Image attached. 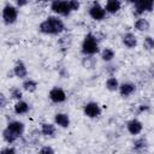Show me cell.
Listing matches in <instances>:
<instances>
[{
	"label": "cell",
	"mask_w": 154,
	"mask_h": 154,
	"mask_svg": "<svg viewBox=\"0 0 154 154\" xmlns=\"http://www.w3.org/2000/svg\"><path fill=\"white\" fill-rule=\"evenodd\" d=\"M142 46L146 51H153L154 49V38L152 36H144Z\"/></svg>",
	"instance_id": "4316f807"
},
{
	"label": "cell",
	"mask_w": 154,
	"mask_h": 154,
	"mask_svg": "<svg viewBox=\"0 0 154 154\" xmlns=\"http://www.w3.org/2000/svg\"><path fill=\"white\" fill-rule=\"evenodd\" d=\"M81 64L85 70H93V69H95L97 60H96L95 55H83Z\"/></svg>",
	"instance_id": "44dd1931"
},
{
	"label": "cell",
	"mask_w": 154,
	"mask_h": 154,
	"mask_svg": "<svg viewBox=\"0 0 154 154\" xmlns=\"http://www.w3.org/2000/svg\"><path fill=\"white\" fill-rule=\"evenodd\" d=\"M118 91H119L120 96L129 97L130 95H132L136 91V84L132 82H123V83H120Z\"/></svg>",
	"instance_id": "7c38bea8"
},
{
	"label": "cell",
	"mask_w": 154,
	"mask_h": 154,
	"mask_svg": "<svg viewBox=\"0 0 154 154\" xmlns=\"http://www.w3.org/2000/svg\"><path fill=\"white\" fill-rule=\"evenodd\" d=\"M1 16H2V20L5 24H7V25L13 24V23H16L17 18H18V8L14 5L6 2L2 8Z\"/></svg>",
	"instance_id": "277c9868"
},
{
	"label": "cell",
	"mask_w": 154,
	"mask_h": 154,
	"mask_svg": "<svg viewBox=\"0 0 154 154\" xmlns=\"http://www.w3.org/2000/svg\"><path fill=\"white\" fill-rule=\"evenodd\" d=\"M6 103H7L6 95H5L4 93H0V107H1V108H5V107H6Z\"/></svg>",
	"instance_id": "4dcf8cb0"
},
{
	"label": "cell",
	"mask_w": 154,
	"mask_h": 154,
	"mask_svg": "<svg viewBox=\"0 0 154 154\" xmlns=\"http://www.w3.org/2000/svg\"><path fill=\"white\" fill-rule=\"evenodd\" d=\"M134 28H135V30H137L140 32H146V31H148L150 29V23H149V20L147 18L138 17L134 23Z\"/></svg>",
	"instance_id": "2e32d148"
},
{
	"label": "cell",
	"mask_w": 154,
	"mask_h": 154,
	"mask_svg": "<svg viewBox=\"0 0 154 154\" xmlns=\"http://www.w3.org/2000/svg\"><path fill=\"white\" fill-rule=\"evenodd\" d=\"M83 113H84L85 117L93 119V118H97L99 116H101L102 109H101V106H100L97 102H95V101H89V102H87V103L84 105V107H83Z\"/></svg>",
	"instance_id": "52a82bcc"
},
{
	"label": "cell",
	"mask_w": 154,
	"mask_h": 154,
	"mask_svg": "<svg viewBox=\"0 0 154 154\" xmlns=\"http://www.w3.org/2000/svg\"><path fill=\"white\" fill-rule=\"evenodd\" d=\"M88 13H89V16H90V18L91 19H94V20H102V19H105V17H106V10H105V7L103 6H101V4L100 2H97V1H94L91 5H90V7H89V10H88Z\"/></svg>",
	"instance_id": "5b68a950"
},
{
	"label": "cell",
	"mask_w": 154,
	"mask_h": 154,
	"mask_svg": "<svg viewBox=\"0 0 154 154\" xmlns=\"http://www.w3.org/2000/svg\"><path fill=\"white\" fill-rule=\"evenodd\" d=\"M149 109V106L148 105H140L138 107V113H142V112H146Z\"/></svg>",
	"instance_id": "d6a6232c"
},
{
	"label": "cell",
	"mask_w": 154,
	"mask_h": 154,
	"mask_svg": "<svg viewBox=\"0 0 154 154\" xmlns=\"http://www.w3.org/2000/svg\"><path fill=\"white\" fill-rule=\"evenodd\" d=\"M1 135H2V140H4L7 144H13V143L19 138L17 135H14V134H13L12 131H10L7 128H5V129L2 130Z\"/></svg>",
	"instance_id": "cb8c5ba5"
},
{
	"label": "cell",
	"mask_w": 154,
	"mask_h": 154,
	"mask_svg": "<svg viewBox=\"0 0 154 154\" xmlns=\"http://www.w3.org/2000/svg\"><path fill=\"white\" fill-rule=\"evenodd\" d=\"M132 152L137 153V154H142L147 150L148 148V141L146 137H137L132 141Z\"/></svg>",
	"instance_id": "8fae6325"
},
{
	"label": "cell",
	"mask_w": 154,
	"mask_h": 154,
	"mask_svg": "<svg viewBox=\"0 0 154 154\" xmlns=\"http://www.w3.org/2000/svg\"><path fill=\"white\" fill-rule=\"evenodd\" d=\"M12 72L13 75L19 78V79H26L28 78V69H26V65L23 60H17L13 65V69H12Z\"/></svg>",
	"instance_id": "30bf717a"
},
{
	"label": "cell",
	"mask_w": 154,
	"mask_h": 154,
	"mask_svg": "<svg viewBox=\"0 0 154 154\" xmlns=\"http://www.w3.org/2000/svg\"><path fill=\"white\" fill-rule=\"evenodd\" d=\"M154 8V1L152 0H138L134 2V13L141 16L144 12H150Z\"/></svg>",
	"instance_id": "8992f818"
},
{
	"label": "cell",
	"mask_w": 154,
	"mask_h": 154,
	"mask_svg": "<svg viewBox=\"0 0 154 154\" xmlns=\"http://www.w3.org/2000/svg\"><path fill=\"white\" fill-rule=\"evenodd\" d=\"M30 109V106L26 101L24 100H19V101H16V103L13 105V112L17 114V116H23V114H26Z\"/></svg>",
	"instance_id": "e0dca14e"
},
{
	"label": "cell",
	"mask_w": 154,
	"mask_h": 154,
	"mask_svg": "<svg viewBox=\"0 0 154 154\" xmlns=\"http://www.w3.org/2000/svg\"><path fill=\"white\" fill-rule=\"evenodd\" d=\"M38 154H55V150L51 146H42L38 150Z\"/></svg>",
	"instance_id": "83f0119b"
},
{
	"label": "cell",
	"mask_w": 154,
	"mask_h": 154,
	"mask_svg": "<svg viewBox=\"0 0 154 154\" xmlns=\"http://www.w3.org/2000/svg\"><path fill=\"white\" fill-rule=\"evenodd\" d=\"M103 7H105L107 13L114 14V13H117L122 8V2L119 0H108V1H106Z\"/></svg>",
	"instance_id": "ffe728a7"
},
{
	"label": "cell",
	"mask_w": 154,
	"mask_h": 154,
	"mask_svg": "<svg viewBox=\"0 0 154 154\" xmlns=\"http://www.w3.org/2000/svg\"><path fill=\"white\" fill-rule=\"evenodd\" d=\"M38 88V83L32 78H26L22 82V89L26 93H35Z\"/></svg>",
	"instance_id": "d6986e66"
},
{
	"label": "cell",
	"mask_w": 154,
	"mask_h": 154,
	"mask_svg": "<svg viewBox=\"0 0 154 154\" xmlns=\"http://www.w3.org/2000/svg\"><path fill=\"white\" fill-rule=\"evenodd\" d=\"M100 57L105 63H111L116 57V52L111 47H106L100 52Z\"/></svg>",
	"instance_id": "603a6c76"
},
{
	"label": "cell",
	"mask_w": 154,
	"mask_h": 154,
	"mask_svg": "<svg viewBox=\"0 0 154 154\" xmlns=\"http://www.w3.org/2000/svg\"><path fill=\"white\" fill-rule=\"evenodd\" d=\"M126 130L132 136H138L143 131V124L137 118H132L126 123Z\"/></svg>",
	"instance_id": "9c48e42d"
},
{
	"label": "cell",
	"mask_w": 154,
	"mask_h": 154,
	"mask_svg": "<svg viewBox=\"0 0 154 154\" xmlns=\"http://www.w3.org/2000/svg\"><path fill=\"white\" fill-rule=\"evenodd\" d=\"M25 5H28V1H25V0H17L16 1V7L18 8H20V7H23V6H25Z\"/></svg>",
	"instance_id": "1f68e13d"
},
{
	"label": "cell",
	"mask_w": 154,
	"mask_h": 154,
	"mask_svg": "<svg viewBox=\"0 0 154 154\" xmlns=\"http://www.w3.org/2000/svg\"><path fill=\"white\" fill-rule=\"evenodd\" d=\"M122 42H123V45L126 47V48H129V49H132V48H135L136 46H137V43H138V40H137V36L134 34V32H125L123 36H122Z\"/></svg>",
	"instance_id": "9a60e30c"
},
{
	"label": "cell",
	"mask_w": 154,
	"mask_h": 154,
	"mask_svg": "<svg viewBox=\"0 0 154 154\" xmlns=\"http://www.w3.org/2000/svg\"><path fill=\"white\" fill-rule=\"evenodd\" d=\"M40 132L45 137H53L57 132V126L55 124H52V123H42L40 128Z\"/></svg>",
	"instance_id": "ac0fdd59"
},
{
	"label": "cell",
	"mask_w": 154,
	"mask_h": 154,
	"mask_svg": "<svg viewBox=\"0 0 154 154\" xmlns=\"http://www.w3.org/2000/svg\"><path fill=\"white\" fill-rule=\"evenodd\" d=\"M0 154H17V152H16V148L14 147L7 146V147H4L0 150Z\"/></svg>",
	"instance_id": "f1b7e54d"
},
{
	"label": "cell",
	"mask_w": 154,
	"mask_h": 154,
	"mask_svg": "<svg viewBox=\"0 0 154 154\" xmlns=\"http://www.w3.org/2000/svg\"><path fill=\"white\" fill-rule=\"evenodd\" d=\"M119 85H120V83H119L118 78L114 77V76H109L106 79V83H105V87L108 91H118Z\"/></svg>",
	"instance_id": "7402d4cb"
},
{
	"label": "cell",
	"mask_w": 154,
	"mask_h": 154,
	"mask_svg": "<svg viewBox=\"0 0 154 154\" xmlns=\"http://www.w3.org/2000/svg\"><path fill=\"white\" fill-rule=\"evenodd\" d=\"M69 2H70V7H71L72 12L79 10V7H81V2L79 1H77V0H70Z\"/></svg>",
	"instance_id": "f546056e"
},
{
	"label": "cell",
	"mask_w": 154,
	"mask_h": 154,
	"mask_svg": "<svg viewBox=\"0 0 154 154\" xmlns=\"http://www.w3.org/2000/svg\"><path fill=\"white\" fill-rule=\"evenodd\" d=\"M71 43H72V36H71L70 34L64 35L61 38H59V46H60L64 51L69 49V48L71 47Z\"/></svg>",
	"instance_id": "d4e9b609"
},
{
	"label": "cell",
	"mask_w": 154,
	"mask_h": 154,
	"mask_svg": "<svg viewBox=\"0 0 154 154\" xmlns=\"http://www.w3.org/2000/svg\"><path fill=\"white\" fill-rule=\"evenodd\" d=\"M10 131H12L14 135H17L18 137H20L24 131H25V125L23 122H19V120H11L7 123V126H6Z\"/></svg>",
	"instance_id": "5bb4252c"
},
{
	"label": "cell",
	"mask_w": 154,
	"mask_h": 154,
	"mask_svg": "<svg viewBox=\"0 0 154 154\" xmlns=\"http://www.w3.org/2000/svg\"><path fill=\"white\" fill-rule=\"evenodd\" d=\"M10 97L16 100V101H19V100H23V89L19 88V87H12L10 89Z\"/></svg>",
	"instance_id": "484cf974"
},
{
	"label": "cell",
	"mask_w": 154,
	"mask_h": 154,
	"mask_svg": "<svg viewBox=\"0 0 154 154\" xmlns=\"http://www.w3.org/2000/svg\"><path fill=\"white\" fill-rule=\"evenodd\" d=\"M81 52L83 55H96L100 52L99 38L96 37L95 34L88 32L84 35L81 45Z\"/></svg>",
	"instance_id": "7a4b0ae2"
},
{
	"label": "cell",
	"mask_w": 154,
	"mask_h": 154,
	"mask_svg": "<svg viewBox=\"0 0 154 154\" xmlns=\"http://www.w3.org/2000/svg\"><path fill=\"white\" fill-rule=\"evenodd\" d=\"M51 10L53 13H55V16H63V17H67L72 12V10L70 7V2L64 1V0L52 1L51 2Z\"/></svg>",
	"instance_id": "3957f363"
},
{
	"label": "cell",
	"mask_w": 154,
	"mask_h": 154,
	"mask_svg": "<svg viewBox=\"0 0 154 154\" xmlns=\"http://www.w3.org/2000/svg\"><path fill=\"white\" fill-rule=\"evenodd\" d=\"M37 29L45 35H60L65 31V23L59 16H48L38 24Z\"/></svg>",
	"instance_id": "6da1fadb"
},
{
	"label": "cell",
	"mask_w": 154,
	"mask_h": 154,
	"mask_svg": "<svg viewBox=\"0 0 154 154\" xmlns=\"http://www.w3.org/2000/svg\"><path fill=\"white\" fill-rule=\"evenodd\" d=\"M54 124L58 125L59 128H63V129L69 128L70 124H71L70 116H69L67 113H63V112L55 113V114H54Z\"/></svg>",
	"instance_id": "4fadbf2b"
},
{
	"label": "cell",
	"mask_w": 154,
	"mask_h": 154,
	"mask_svg": "<svg viewBox=\"0 0 154 154\" xmlns=\"http://www.w3.org/2000/svg\"><path fill=\"white\" fill-rule=\"evenodd\" d=\"M48 97L54 103H63V102L66 101V97L67 96H66V93H65V90L63 88H60V87H53L49 90V93H48Z\"/></svg>",
	"instance_id": "ba28073f"
}]
</instances>
